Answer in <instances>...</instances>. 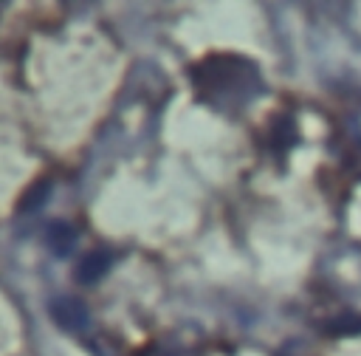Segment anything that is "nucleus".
<instances>
[{"mask_svg":"<svg viewBox=\"0 0 361 356\" xmlns=\"http://www.w3.org/2000/svg\"><path fill=\"white\" fill-rule=\"evenodd\" d=\"M51 316L59 328L65 331H82L87 325V308L79 299H54L51 302Z\"/></svg>","mask_w":361,"mask_h":356,"instance_id":"f257e3e1","label":"nucleus"},{"mask_svg":"<svg viewBox=\"0 0 361 356\" xmlns=\"http://www.w3.org/2000/svg\"><path fill=\"white\" fill-rule=\"evenodd\" d=\"M45 243H48V249H51L54 254L65 257V254H71L73 246H76V229L68 226L65 220H54V223L48 226V232H45Z\"/></svg>","mask_w":361,"mask_h":356,"instance_id":"f03ea898","label":"nucleus"},{"mask_svg":"<svg viewBox=\"0 0 361 356\" xmlns=\"http://www.w3.org/2000/svg\"><path fill=\"white\" fill-rule=\"evenodd\" d=\"M107 268H110V254H107V251L87 254V257L79 260V266H76V280H79V283H96L99 277H104Z\"/></svg>","mask_w":361,"mask_h":356,"instance_id":"7ed1b4c3","label":"nucleus"},{"mask_svg":"<svg viewBox=\"0 0 361 356\" xmlns=\"http://www.w3.org/2000/svg\"><path fill=\"white\" fill-rule=\"evenodd\" d=\"M48 189H51V184H48V181H42V184L31 186V189L23 195L20 209H23V212H28V209H37L39 203H45V201H48Z\"/></svg>","mask_w":361,"mask_h":356,"instance_id":"20e7f679","label":"nucleus"}]
</instances>
